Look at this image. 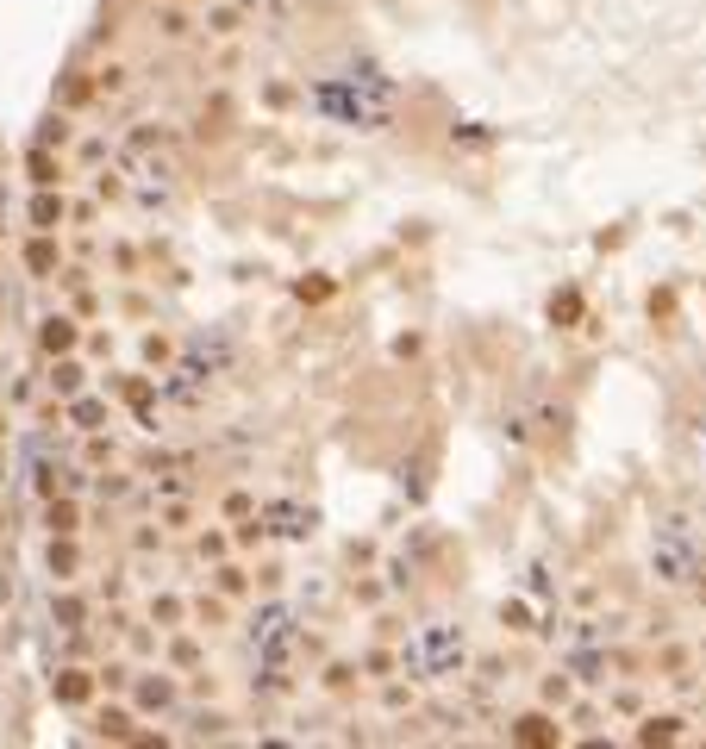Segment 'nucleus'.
<instances>
[{
  "mask_svg": "<svg viewBox=\"0 0 706 749\" xmlns=\"http://www.w3.org/2000/svg\"><path fill=\"white\" fill-rule=\"evenodd\" d=\"M181 674H169V668H138L132 674V706L138 712H175L181 706Z\"/></svg>",
  "mask_w": 706,
  "mask_h": 749,
  "instance_id": "1",
  "label": "nucleus"
},
{
  "mask_svg": "<svg viewBox=\"0 0 706 749\" xmlns=\"http://www.w3.org/2000/svg\"><path fill=\"white\" fill-rule=\"evenodd\" d=\"M94 693H101V674H94L88 662H63V668H50V700H57V706L75 712V706H88Z\"/></svg>",
  "mask_w": 706,
  "mask_h": 749,
  "instance_id": "2",
  "label": "nucleus"
},
{
  "mask_svg": "<svg viewBox=\"0 0 706 749\" xmlns=\"http://www.w3.org/2000/svg\"><path fill=\"white\" fill-rule=\"evenodd\" d=\"M19 262H25L31 281H57V275L69 269V256H63V244H57V232H31L25 250H19Z\"/></svg>",
  "mask_w": 706,
  "mask_h": 749,
  "instance_id": "3",
  "label": "nucleus"
},
{
  "mask_svg": "<svg viewBox=\"0 0 706 749\" xmlns=\"http://www.w3.org/2000/svg\"><path fill=\"white\" fill-rule=\"evenodd\" d=\"M75 350H82L75 313H44V319H38V357L50 363V357H75Z\"/></svg>",
  "mask_w": 706,
  "mask_h": 749,
  "instance_id": "4",
  "label": "nucleus"
},
{
  "mask_svg": "<svg viewBox=\"0 0 706 749\" xmlns=\"http://www.w3.org/2000/svg\"><path fill=\"white\" fill-rule=\"evenodd\" d=\"M513 744H532V749H557L563 744V725H557V712L551 706H532V712H519L513 718V731H507Z\"/></svg>",
  "mask_w": 706,
  "mask_h": 749,
  "instance_id": "5",
  "label": "nucleus"
},
{
  "mask_svg": "<svg viewBox=\"0 0 706 749\" xmlns=\"http://www.w3.org/2000/svg\"><path fill=\"white\" fill-rule=\"evenodd\" d=\"M25 219H31V232H63L69 225V194L63 188H31Z\"/></svg>",
  "mask_w": 706,
  "mask_h": 749,
  "instance_id": "6",
  "label": "nucleus"
},
{
  "mask_svg": "<svg viewBox=\"0 0 706 749\" xmlns=\"http://www.w3.org/2000/svg\"><path fill=\"white\" fill-rule=\"evenodd\" d=\"M94 101H101V82H94V69L69 63V69H63V82H57V107H63V113H82V107H94Z\"/></svg>",
  "mask_w": 706,
  "mask_h": 749,
  "instance_id": "7",
  "label": "nucleus"
},
{
  "mask_svg": "<svg viewBox=\"0 0 706 749\" xmlns=\"http://www.w3.org/2000/svg\"><path fill=\"white\" fill-rule=\"evenodd\" d=\"M107 393H113L119 406H132L144 425L156 419V412H150V406H156V381H150V374H113V381H107ZM150 431H156V425H150Z\"/></svg>",
  "mask_w": 706,
  "mask_h": 749,
  "instance_id": "8",
  "label": "nucleus"
},
{
  "mask_svg": "<svg viewBox=\"0 0 706 749\" xmlns=\"http://www.w3.org/2000/svg\"><path fill=\"white\" fill-rule=\"evenodd\" d=\"M25 181H31V188H63V181H69V163H63V150H44V144H31V150H25Z\"/></svg>",
  "mask_w": 706,
  "mask_h": 749,
  "instance_id": "9",
  "label": "nucleus"
},
{
  "mask_svg": "<svg viewBox=\"0 0 706 749\" xmlns=\"http://www.w3.org/2000/svg\"><path fill=\"white\" fill-rule=\"evenodd\" d=\"M94 737H107V744H138V712H132V706H101V712H94Z\"/></svg>",
  "mask_w": 706,
  "mask_h": 749,
  "instance_id": "10",
  "label": "nucleus"
},
{
  "mask_svg": "<svg viewBox=\"0 0 706 749\" xmlns=\"http://www.w3.org/2000/svg\"><path fill=\"white\" fill-rule=\"evenodd\" d=\"M44 387H50L57 400H75V393H88V369H82L75 357H50V369H44Z\"/></svg>",
  "mask_w": 706,
  "mask_h": 749,
  "instance_id": "11",
  "label": "nucleus"
},
{
  "mask_svg": "<svg viewBox=\"0 0 706 749\" xmlns=\"http://www.w3.org/2000/svg\"><path fill=\"white\" fill-rule=\"evenodd\" d=\"M88 619H94V606L82 594H69V581H63V594H50V624L57 630H88Z\"/></svg>",
  "mask_w": 706,
  "mask_h": 749,
  "instance_id": "12",
  "label": "nucleus"
},
{
  "mask_svg": "<svg viewBox=\"0 0 706 749\" xmlns=\"http://www.w3.org/2000/svg\"><path fill=\"white\" fill-rule=\"evenodd\" d=\"M44 568H50V581H57V587H63V581H75V575H82V543H75V537H50Z\"/></svg>",
  "mask_w": 706,
  "mask_h": 749,
  "instance_id": "13",
  "label": "nucleus"
},
{
  "mask_svg": "<svg viewBox=\"0 0 706 749\" xmlns=\"http://www.w3.org/2000/svg\"><path fill=\"white\" fill-rule=\"evenodd\" d=\"M44 531H50V537H75V531H82V506H75V494H50L44 499Z\"/></svg>",
  "mask_w": 706,
  "mask_h": 749,
  "instance_id": "14",
  "label": "nucleus"
},
{
  "mask_svg": "<svg viewBox=\"0 0 706 749\" xmlns=\"http://www.w3.org/2000/svg\"><path fill=\"white\" fill-rule=\"evenodd\" d=\"M631 737L638 744H682V712H644Z\"/></svg>",
  "mask_w": 706,
  "mask_h": 749,
  "instance_id": "15",
  "label": "nucleus"
},
{
  "mask_svg": "<svg viewBox=\"0 0 706 749\" xmlns=\"http://www.w3.org/2000/svg\"><path fill=\"white\" fill-rule=\"evenodd\" d=\"M31 144H44V150H69V144H75V125H69V113H63V107H50V113L38 119V131H31Z\"/></svg>",
  "mask_w": 706,
  "mask_h": 749,
  "instance_id": "16",
  "label": "nucleus"
},
{
  "mask_svg": "<svg viewBox=\"0 0 706 749\" xmlns=\"http://www.w3.org/2000/svg\"><path fill=\"white\" fill-rule=\"evenodd\" d=\"M213 587H219L225 600H244L257 581H251V568H244V562H232V556H225V562H213Z\"/></svg>",
  "mask_w": 706,
  "mask_h": 749,
  "instance_id": "17",
  "label": "nucleus"
},
{
  "mask_svg": "<svg viewBox=\"0 0 706 749\" xmlns=\"http://www.w3.org/2000/svg\"><path fill=\"white\" fill-rule=\"evenodd\" d=\"M169 668H175V674H194V668H207V649H200V637L175 630V637H169Z\"/></svg>",
  "mask_w": 706,
  "mask_h": 749,
  "instance_id": "18",
  "label": "nucleus"
},
{
  "mask_svg": "<svg viewBox=\"0 0 706 749\" xmlns=\"http://www.w3.org/2000/svg\"><path fill=\"white\" fill-rule=\"evenodd\" d=\"M200 25H207V38H219V44H225V38H238V31H244V6H225V0H219V6H207V19H200Z\"/></svg>",
  "mask_w": 706,
  "mask_h": 749,
  "instance_id": "19",
  "label": "nucleus"
},
{
  "mask_svg": "<svg viewBox=\"0 0 706 749\" xmlns=\"http://www.w3.org/2000/svg\"><path fill=\"white\" fill-rule=\"evenodd\" d=\"M63 419H69L75 431H101V419H107V406H101L94 393H75V400H63Z\"/></svg>",
  "mask_w": 706,
  "mask_h": 749,
  "instance_id": "20",
  "label": "nucleus"
},
{
  "mask_svg": "<svg viewBox=\"0 0 706 749\" xmlns=\"http://www.w3.org/2000/svg\"><path fill=\"white\" fill-rule=\"evenodd\" d=\"M188 612H194V606H188L181 594H156V600H150V624H156V630H181Z\"/></svg>",
  "mask_w": 706,
  "mask_h": 749,
  "instance_id": "21",
  "label": "nucleus"
},
{
  "mask_svg": "<svg viewBox=\"0 0 706 749\" xmlns=\"http://www.w3.org/2000/svg\"><path fill=\"white\" fill-rule=\"evenodd\" d=\"M194 619H200V630H225V624H232L225 594H219V587H213V594H194Z\"/></svg>",
  "mask_w": 706,
  "mask_h": 749,
  "instance_id": "22",
  "label": "nucleus"
},
{
  "mask_svg": "<svg viewBox=\"0 0 706 749\" xmlns=\"http://www.w3.org/2000/svg\"><path fill=\"white\" fill-rule=\"evenodd\" d=\"M156 31H163L169 44H175V38H188V31H194L188 6H181V0H156Z\"/></svg>",
  "mask_w": 706,
  "mask_h": 749,
  "instance_id": "23",
  "label": "nucleus"
},
{
  "mask_svg": "<svg viewBox=\"0 0 706 749\" xmlns=\"http://www.w3.org/2000/svg\"><path fill=\"white\" fill-rule=\"evenodd\" d=\"M569 700H575V681H569V668H557V674H544V681H538V706L563 712Z\"/></svg>",
  "mask_w": 706,
  "mask_h": 749,
  "instance_id": "24",
  "label": "nucleus"
},
{
  "mask_svg": "<svg viewBox=\"0 0 706 749\" xmlns=\"http://www.w3.org/2000/svg\"><path fill=\"white\" fill-rule=\"evenodd\" d=\"M319 681H325V693H350V687L363 681V662H344V656H331Z\"/></svg>",
  "mask_w": 706,
  "mask_h": 749,
  "instance_id": "25",
  "label": "nucleus"
},
{
  "mask_svg": "<svg viewBox=\"0 0 706 749\" xmlns=\"http://www.w3.org/2000/svg\"><path fill=\"white\" fill-rule=\"evenodd\" d=\"M138 357H144V369H169V363H175V338H169V331H144Z\"/></svg>",
  "mask_w": 706,
  "mask_h": 749,
  "instance_id": "26",
  "label": "nucleus"
},
{
  "mask_svg": "<svg viewBox=\"0 0 706 749\" xmlns=\"http://www.w3.org/2000/svg\"><path fill=\"white\" fill-rule=\"evenodd\" d=\"M94 674H101V693H132V674H138V668L113 656V662H94Z\"/></svg>",
  "mask_w": 706,
  "mask_h": 749,
  "instance_id": "27",
  "label": "nucleus"
},
{
  "mask_svg": "<svg viewBox=\"0 0 706 749\" xmlns=\"http://www.w3.org/2000/svg\"><path fill=\"white\" fill-rule=\"evenodd\" d=\"M107 156H113V137H94V131L75 137V163L82 169H107Z\"/></svg>",
  "mask_w": 706,
  "mask_h": 749,
  "instance_id": "28",
  "label": "nucleus"
},
{
  "mask_svg": "<svg viewBox=\"0 0 706 749\" xmlns=\"http://www.w3.org/2000/svg\"><path fill=\"white\" fill-rule=\"evenodd\" d=\"M113 456H119V444H113L107 431H88V444H82V463H88V469H113Z\"/></svg>",
  "mask_w": 706,
  "mask_h": 749,
  "instance_id": "29",
  "label": "nucleus"
},
{
  "mask_svg": "<svg viewBox=\"0 0 706 749\" xmlns=\"http://www.w3.org/2000/svg\"><path fill=\"white\" fill-rule=\"evenodd\" d=\"M232 550H238L232 531H200V537H194V556H200V562H225Z\"/></svg>",
  "mask_w": 706,
  "mask_h": 749,
  "instance_id": "30",
  "label": "nucleus"
},
{
  "mask_svg": "<svg viewBox=\"0 0 706 749\" xmlns=\"http://www.w3.org/2000/svg\"><path fill=\"white\" fill-rule=\"evenodd\" d=\"M169 144V125H156V119H144L126 131V150H163Z\"/></svg>",
  "mask_w": 706,
  "mask_h": 749,
  "instance_id": "31",
  "label": "nucleus"
},
{
  "mask_svg": "<svg viewBox=\"0 0 706 749\" xmlns=\"http://www.w3.org/2000/svg\"><path fill=\"white\" fill-rule=\"evenodd\" d=\"M251 512H257V494H251V488H232V494L219 499V518H225V524H238V518H251Z\"/></svg>",
  "mask_w": 706,
  "mask_h": 749,
  "instance_id": "32",
  "label": "nucleus"
},
{
  "mask_svg": "<svg viewBox=\"0 0 706 749\" xmlns=\"http://www.w3.org/2000/svg\"><path fill=\"white\" fill-rule=\"evenodd\" d=\"M94 82H101V101H113V94H126L132 69H126V63H101V69H94Z\"/></svg>",
  "mask_w": 706,
  "mask_h": 749,
  "instance_id": "33",
  "label": "nucleus"
},
{
  "mask_svg": "<svg viewBox=\"0 0 706 749\" xmlns=\"http://www.w3.org/2000/svg\"><path fill=\"white\" fill-rule=\"evenodd\" d=\"M63 287H69V306H75V319H94V313H101V294L88 287V275H82V281H63Z\"/></svg>",
  "mask_w": 706,
  "mask_h": 749,
  "instance_id": "34",
  "label": "nucleus"
},
{
  "mask_svg": "<svg viewBox=\"0 0 706 749\" xmlns=\"http://www.w3.org/2000/svg\"><path fill=\"white\" fill-rule=\"evenodd\" d=\"M263 537H269V524H263V512H251V518H238V531H232V543H238V550H257Z\"/></svg>",
  "mask_w": 706,
  "mask_h": 749,
  "instance_id": "35",
  "label": "nucleus"
},
{
  "mask_svg": "<svg viewBox=\"0 0 706 749\" xmlns=\"http://www.w3.org/2000/svg\"><path fill=\"white\" fill-rule=\"evenodd\" d=\"M107 256H113V269H119V275H126V281H132V275H138V269H144V256H138V244H126V238H119V244L107 250Z\"/></svg>",
  "mask_w": 706,
  "mask_h": 749,
  "instance_id": "36",
  "label": "nucleus"
},
{
  "mask_svg": "<svg viewBox=\"0 0 706 749\" xmlns=\"http://www.w3.org/2000/svg\"><path fill=\"white\" fill-rule=\"evenodd\" d=\"M363 674L369 681H394V649H369L363 656Z\"/></svg>",
  "mask_w": 706,
  "mask_h": 749,
  "instance_id": "37",
  "label": "nucleus"
},
{
  "mask_svg": "<svg viewBox=\"0 0 706 749\" xmlns=\"http://www.w3.org/2000/svg\"><path fill=\"white\" fill-rule=\"evenodd\" d=\"M94 494L101 499H126L132 494V475H119V469H113V475H94Z\"/></svg>",
  "mask_w": 706,
  "mask_h": 749,
  "instance_id": "38",
  "label": "nucleus"
},
{
  "mask_svg": "<svg viewBox=\"0 0 706 749\" xmlns=\"http://www.w3.org/2000/svg\"><path fill=\"white\" fill-rule=\"evenodd\" d=\"M606 706H613V712H625V718H644V693H638V687H619Z\"/></svg>",
  "mask_w": 706,
  "mask_h": 749,
  "instance_id": "39",
  "label": "nucleus"
},
{
  "mask_svg": "<svg viewBox=\"0 0 706 749\" xmlns=\"http://www.w3.org/2000/svg\"><path fill=\"white\" fill-rule=\"evenodd\" d=\"M225 731H232L225 712H194V737H225Z\"/></svg>",
  "mask_w": 706,
  "mask_h": 749,
  "instance_id": "40",
  "label": "nucleus"
},
{
  "mask_svg": "<svg viewBox=\"0 0 706 749\" xmlns=\"http://www.w3.org/2000/svg\"><path fill=\"white\" fill-rule=\"evenodd\" d=\"M657 668H663V681H688V674H682V668H688V649H663Z\"/></svg>",
  "mask_w": 706,
  "mask_h": 749,
  "instance_id": "41",
  "label": "nucleus"
},
{
  "mask_svg": "<svg viewBox=\"0 0 706 749\" xmlns=\"http://www.w3.org/2000/svg\"><path fill=\"white\" fill-rule=\"evenodd\" d=\"M163 537H169L163 524H144V531H132V550H138V556H150V550H163Z\"/></svg>",
  "mask_w": 706,
  "mask_h": 749,
  "instance_id": "42",
  "label": "nucleus"
},
{
  "mask_svg": "<svg viewBox=\"0 0 706 749\" xmlns=\"http://www.w3.org/2000/svg\"><path fill=\"white\" fill-rule=\"evenodd\" d=\"M119 194H126V181H119L113 169H101V175H94V200H119Z\"/></svg>",
  "mask_w": 706,
  "mask_h": 749,
  "instance_id": "43",
  "label": "nucleus"
},
{
  "mask_svg": "<svg viewBox=\"0 0 706 749\" xmlns=\"http://www.w3.org/2000/svg\"><path fill=\"white\" fill-rule=\"evenodd\" d=\"M382 706H388V712L413 706V687H401V681H382Z\"/></svg>",
  "mask_w": 706,
  "mask_h": 749,
  "instance_id": "44",
  "label": "nucleus"
},
{
  "mask_svg": "<svg viewBox=\"0 0 706 749\" xmlns=\"http://www.w3.org/2000/svg\"><path fill=\"white\" fill-rule=\"evenodd\" d=\"M156 524H163V531H188V524H194V512H188V506H163V518H156Z\"/></svg>",
  "mask_w": 706,
  "mask_h": 749,
  "instance_id": "45",
  "label": "nucleus"
},
{
  "mask_svg": "<svg viewBox=\"0 0 706 749\" xmlns=\"http://www.w3.org/2000/svg\"><path fill=\"white\" fill-rule=\"evenodd\" d=\"M569 725H600V706L594 700H569Z\"/></svg>",
  "mask_w": 706,
  "mask_h": 749,
  "instance_id": "46",
  "label": "nucleus"
},
{
  "mask_svg": "<svg viewBox=\"0 0 706 749\" xmlns=\"http://www.w3.org/2000/svg\"><path fill=\"white\" fill-rule=\"evenodd\" d=\"M113 38H119V25H107V19H101V25L88 31V50H113Z\"/></svg>",
  "mask_w": 706,
  "mask_h": 749,
  "instance_id": "47",
  "label": "nucleus"
},
{
  "mask_svg": "<svg viewBox=\"0 0 706 749\" xmlns=\"http://www.w3.org/2000/svg\"><path fill=\"white\" fill-rule=\"evenodd\" d=\"M575 313H581V300H575V294H557V300H551V319H575Z\"/></svg>",
  "mask_w": 706,
  "mask_h": 749,
  "instance_id": "48",
  "label": "nucleus"
},
{
  "mask_svg": "<svg viewBox=\"0 0 706 749\" xmlns=\"http://www.w3.org/2000/svg\"><path fill=\"white\" fill-rule=\"evenodd\" d=\"M263 101H269V107H287V101H294V88H287V82H269V88H263Z\"/></svg>",
  "mask_w": 706,
  "mask_h": 749,
  "instance_id": "49",
  "label": "nucleus"
},
{
  "mask_svg": "<svg viewBox=\"0 0 706 749\" xmlns=\"http://www.w3.org/2000/svg\"><path fill=\"white\" fill-rule=\"evenodd\" d=\"M0 444H6V406H0Z\"/></svg>",
  "mask_w": 706,
  "mask_h": 749,
  "instance_id": "50",
  "label": "nucleus"
},
{
  "mask_svg": "<svg viewBox=\"0 0 706 749\" xmlns=\"http://www.w3.org/2000/svg\"><path fill=\"white\" fill-rule=\"evenodd\" d=\"M701 656H706V637H701Z\"/></svg>",
  "mask_w": 706,
  "mask_h": 749,
  "instance_id": "51",
  "label": "nucleus"
},
{
  "mask_svg": "<svg viewBox=\"0 0 706 749\" xmlns=\"http://www.w3.org/2000/svg\"><path fill=\"white\" fill-rule=\"evenodd\" d=\"M119 6H132V0H119Z\"/></svg>",
  "mask_w": 706,
  "mask_h": 749,
  "instance_id": "52",
  "label": "nucleus"
},
{
  "mask_svg": "<svg viewBox=\"0 0 706 749\" xmlns=\"http://www.w3.org/2000/svg\"><path fill=\"white\" fill-rule=\"evenodd\" d=\"M181 6H188V0H181Z\"/></svg>",
  "mask_w": 706,
  "mask_h": 749,
  "instance_id": "53",
  "label": "nucleus"
}]
</instances>
